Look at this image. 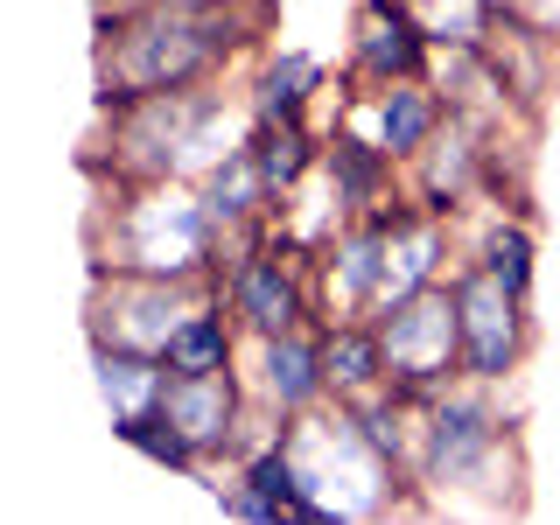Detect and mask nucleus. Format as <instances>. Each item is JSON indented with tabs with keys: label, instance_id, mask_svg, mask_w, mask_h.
Instances as JSON below:
<instances>
[{
	"label": "nucleus",
	"instance_id": "obj_18",
	"mask_svg": "<svg viewBox=\"0 0 560 525\" xmlns=\"http://www.w3.org/2000/svg\"><path fill=\"white\" fill-rule=\"evenodd\" d=\"M323 329V372H329V399L358 407V399L385 393V350H378V329L372 315H343V323H315Z\"/></svg>",
	"mask_w": 560,
	"mask_h": 525
},
{
	"label": "nucleus",
	"instance_id": "obj_23",
	"mask_svg": "<svg viewBox=\"0 0 560 525\" xmlns=\"http://www.w3.org/2000/svg\"><path fill=\"white\" fill-rule=\"evenodd\" d=\"M113 442H127L133 455H148L154 469H168V477H189V483H210V469H203V455L183 442V428L154 407V413H127V420H113Z\"/></svg>",
	"mask_w": 560,
	"mask_h": 525
},
{
	"label": "nucleus",
	"instance_id": "obj_2",
	"mask_svg": "<svg viewBox=\"0 0 560 525\" xmlns=\"http://www.w3.org/2000/svg\"><path fill=\"white\" fill-rule=\"evenodd\" d=\"M413 483L420 498H442L448 512H490V518L525 512V448L498 385L455 378L448 393L420 399Z\"/></svg>",
	"mask_w": 560,
	"mask_h": 525
},
{
	"label": "nucleus",
	"instance_id": "obj_28",
	"mask_svg": "<svg viewBox=\"0 0 560 525\" xmlns=\"http://www.w3.org/2000/svg\"><path fill=\"white\" fill-rule=\"evenodd\" d=\"M127 8H140V0H92V14H127Z\"/></svg>",
	"mask_w": 560,
	"mask_h": 525
},
{
	"label": "nucleus",
	"instance_id": "obj_27",
	"mask_svg": "<svg viewBox=\"0 0 560 525\" xmlns=\"http://www.w3.org/2000/svg\"><path fill=\"white\" fill-rule=\"evenodd\" d=\"M512 22H525V28H539V35H553L560 43V0H498Z\"/></svg>",
	"mask_w": 560,
	"mask_h": 525
},
{
	"label": "nucleus",
	"instance_id": "obj_16",
	"mask_svg": "<svg viewBox=\"0 0 560 525\" xmlns=\"http://www.w3.org/2000/svg\"><path fill=\"white\" fill-rule=\"evenodd\" d=\"M238 92H245V113H253V127L308 119L315 98L329 92V63L315 57V49H259Z\"/></svg>",
	"mask_w": 560,
	"mask_h": 525
},
{
	"label": "nucleus",
	"instance_id": "obj_14",
	"mask_svg": "<svg viewBox=\"0 0 560 525\" xmlns=\"http://www.w3.org/2000/svg\"><path fill=\"white\" fill-rule=\"evenodd\" d=\"M490 140H498V127H483V119H469V113H448L442 133L407 162V197L442 210V218L469 210L483 197V175H490Z\"/></svg>",
	"mask_w": 560,
	"mask_h": 525
},
{
	"label": "nucleus",
	"instance_id": "obj_13",
	"mask_svg": "<svg viewBox=\"0 0 560 525\" xmlns=\"http://www.w3.org/2000/svg\"><path fill=\"white\" fill-rule=\"evenodd\" d=\"M315 280V323H343V315H372L378 308V280H385V203L350 218L323 253L308 259Z\"/></svg>",
	"mask_w": 560,
	"mask_h": 525
},
{
	"label": "nucleus",
	"instance_id": "obj_9",
	"mask_svg": "<svg viewBox=\"0 0 560 525\" xmlns=\"http://www.w3.org/2000/svg\"><path fill=\"white\" fill-rule=\"evenodd\" d=\"M218 288H224V302H232L245 337H280V329L315 323L308 253H294L273 224H267V238H253V245L218 259Z\"/></svg>",
	"mask_w": 560,
	"mask_h": 525
},
{
	"label": "nucleus",
	"instance_id": "obj_12",
	"mask_svg": "<svg viewBox=\"0 0 560 525\" xmlns=\"http://www.w3.org/2000/svg\"><path fill=\"white\" fill-rule=\"evenodd\" d=\"M245 407H253V393H245V372H238V364H232V372H168V393H162V413L183 428V442L203 455L210 477H218V469H232Z\"/></svg>",
	"mask_w": 560,
	"mask_h": 525
},
{
	"label": "nucleus",
	"instance_id": "obj_19",
	"mask_svg": "<svg viewBox=\"0 0 560 525\" xmlns=\"http://www.w3.org/2000/svg\"><path fill=\"white\" fill-rule=\"evenodd\" d=\"M483 49L498 57L504 84H512V98H518V113H539V98L560 84V43H553V35L525 28V22H512V14L498 8V28H490Z\"/></svg>",
	"mask_w": 560,
	"mask_h": 525
},
{
	"label": "nucleus",
	"instance_id": "obj_21",
	"mask_svg": "<svg viewBox=\"0 0 560 525\" xmlns=\"http://www.w3.org/2000/svg\"><path fill=\"white\" fill-rule=\"evenodd\" d=\"M92 385L105 420L127 413H154L168 393V358H148V350H119V343H92Z\"/></svg>",
	"mask_w": 560,
	"mask_h": 525
},
{
	"label": "nucleus",
	"instance_id": "obj_4",
	"mask_svg": "<svg viewBox=\"0 0 560 525\" xmlns=\"http://www.w3.org/2000/svg\"><path fill=\"white\" fill-rule=\"evenodd\" d=\"M224 232L197 183H98L92 203V267L210 280Z\"/></svg>",
	"mask_w": 560,
	"mask_h": 525
},
{
	"label": "nucleus",
	"instance_id": "obj_17",
	"mask_svg": "<svg viewBox=\"0 0 560 525\" xmlns=\"http://www.w3.org/2000/svg\"><path fill=\"white\" fill-rule=\"evenodd\" d=\"M315 168L329 175V189H337V203L350 218H364V210L393 203L399 189H407V168H399L378 140H364L358 127H323V162Z\"/></svg>",
	"mask_w": 560,
	"mask_h": 525
},
{
	"label": "nucleus",
	"instance_id": "obj_22",
	"mask_svg": "<svg viewBox=\"0 0 560 525\" xmlns=\"http://www.w3.org/2000/svg\"><path fill=\"white\" fill-rule=\"evenodd\" d=\"M245 148H253L259 175H267L273 203H288L294 189L315 175V162H323V127H308V119H280V127H253Z\"/></svg>",
	"mask_w": 560,
	"mask_h": 525
},
{
	"label": "nucleus",
	"instance_id": "obj_11",
	"mask_svg": "<svg viewBox=\"0 0 560 525\" xmlns=\"http://www.w3.org/2000/svg\"><path fill=\"white\" fill-rule=\"evenodd\" d=\"M448 119V98L434 92V78H393V84H350V105L329 127H358L364 140H378L399 168L442 133Z\"/></svg>",
	"mask_w": 560,
	"mask_h": 525
},
{
	"label": "nucleus",
	"instance_id": "obj_15",
	"mask_svg": "<svg viewBox=\"0 0 560 525\" xmlns=\"http://www.w3.org/2000/svg\"><path fill=\"white\" fill-rule=\"evenodd\" d=\"M434 35L420 28L407 0H358L350 14V84H393V78H428Z\"/></svg>",
	"mask_w": 560,
	"mask_h": 525
},
{
	"label": "nucleus",
	"instance_id": "obj_24",
	"mask_svg": "<svg viewBox=\"0 0 560 525\" xmlns=\"http://www.w3.org/2000/svg\"><path fill=\"white\" fill-rule=\"evenodd\" d=\"M238 477L253 483V490H259V498L273 504L280 518H288L294 504L308 498V477H302V455H294V442H288V428H280V434H273L267 448H253V455H245V463H238Z\"/></svg>",
	"mask_w": 560,
	"mask_h": 525
},
{
	"label": "nucleus",
	"instance_id": "obj_7",
	"mask_svg": "<svg viewBox=\"0 0 560 525\" xmlns=\"http://www.w3.org/2000/svg\"><path fill=\"white\" fill-rule=\"evenodd\" d=\"M210 288H218V273H210V280H162V273H113V267H92V294H84V337L162 358L168 337L183 329V315L197 308Z\"/></svg>",
	"mask_w": 560,
	"mask_h": 525
},
{
	"label": "nucleus",
	"instance_id": "obj_1",
	"mask_svg": "<svg viewBox=\"0 0 560 525\" xmlns=\"http://www.w3.org/2000/svg\"><path fill=\"white\" fill-rule=\"evenodd\" d=\"M267 0H140L98 14V113H119L154 92L224 84L245 57L267 49Z\"/></svg>",
	"mask_w": 560,
	"mask_h": 525
},
{
	"label": "nucleus",
	"instance_id": "obj_5",
	"mask_svg": "<svg viewBox=\"0 0 560 525\" xmlns=\"http://www.w3.org/2000/svg\"><path fill=\"white\" fill-rule=\"evenodd\" d=\"M288 442L302 455V477H308V498L337 504V518H393V512H420V483L399 477L385 455L364 442L358 413L323 399L315 413L288 420Z\"/></svg>",
	"mask_w": 560,
	"mask_h": 525
},
{
	"label": "nucleus",
	"instance_id": "obj_10",
	"mask_svg": "<svg viewBox=\"0 0 560 525\" xmlns=\"http://www.w3.org/2000/svg\"><path fill=\"white\" fill-rule=\"evenodd\" d=\"M238 372H245V393H253L267 413H280V420H302V413H315L329 399L323 329H315V323L280 329V337H245Z\"/></svg>",
	"mask_w": 560,
	"mask_h": 525
},
{
	"label": "nucleus",
	"instance_id": "obj_3",
	"mask_svg": "<svg viewBox=\"0 0 560 525\" xmlns=\"http://www.w3.org/2000/svg\"><path fill=\"white\" fill-rule=\"evenodd\" d=\"M245 133H253L245 92H224V84L154 92L105 113L92 175L98 183H203Z\"/></svg>",
	"mask_w": 560,
	"mask_h": 525
},
{
	"label": "nucleus",
	"instance_id": "obj_26",
	"mask_svg": "<svg viewBox=\"0 0 560 525\" xmlns=\"http://www.w3.org/2000/svg\"><path fill=\"white\" fill-rule=\"evenodd\" d=\"M210 498H218V512H224V518H245V525H280V512H273V504H267L253 483L238 477V469H218V477H210Z\"/></svg>",
	"mask_w": 560,
	"mask_h": 525
},
{
	"label": "nucleus",
	"instance_id": "obj_8",
	"mask_svg": "<svg viewBox=\"0 0 560 525\" xmlns=\"http://www.w3.org/2000/svg\"><path fill=\"white\" fill-rule=\"evenodd\" d=\"M448 288H455V315H463V378L512 385L525 372V358H533V343H539L533 302L512 294L498 273H483L477 259H455Z\"/></svg>",
	"mask_w": 560,
	"mask_h": 525
},
{
	"label": "nucleus",
	"instance_id": "obj_20",
	"mask_svg": "<svg viewBox=\"0 0 560 525\" xmlns=\"http://www.w3.org/2000/svg\"><path fill=\"white\" fill-rule=\"evenodd\" d=\"M238 350H245V329H238L232 302H224V288H210L203 302L183 315V329L168 337L162 358H168V372H232Z\"/></svg>",
	"mask_w": 560,
	"mask_h": 525
},
{
	"label": "nucleus",
	"instance_id": "obj_25",
	"mask_svg": "<svg viewBox=\"0 0 560 525\" xmlns=\"http://www.w3.org/2000/svg\"><path fill=\"white\" fill-rule=\"evenodd\" d=\"M407 8L434 35V49L442 43H490V28H498V0H407Z\"/></svg>",
	"mask_w": 560,
	"mask_h": 525
},
{
	"label": "nucleus",
	"instance_id": "obj_6",
	"mask_svg": "<svg viewBox=\"0 0 560 525\" xmlns=\"http://www.w3.org/2000/svg\"><path fill=\"white\" fill-rule=\"evenodd\" d=\"M378 350H385V378L413 399H434L463 378V315H455V288L434 280V288L407 294V302L372 315Z\"/></svg>",
	"mask_w": 560,
	"mask_h": 525
}]
</instances>
